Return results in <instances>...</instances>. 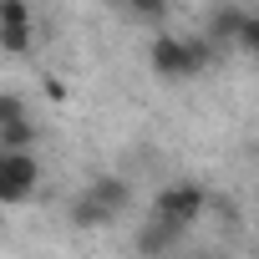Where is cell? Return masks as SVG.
Here are the masks:
<instances>
[{"label":"cell","mask_w":259,"mask_h":259,"mask_svg":"<svg viewBox=\"0 0 259 259\" xmlns=\"http://www.w3.org/2000/svg\"><path fill=\"white\" fill-rule=\"evenodd\" d=\"M213 56H219V46L208 36H158L153 51H148V61L163 81H188V76L208 71Z\"/></svg>","instance_id":"cell-1"},{"label":"cell","mask_w":259,"mask_h":259,"mask_svg":"<svg viewBox=\"0 0 259 259\" xmlns=\"http://www.w3.org/2000/svg\"><path fill=\"white\" fill-rule=\"evenodd\" d=\"M203 208H208V193H203L198 183H188V178L168 183V188L153 198V219H163V224H173V229H193V224L203 219Z\"/></svg>","instance_id":"cell-2"},{"label":"cell","mask_w":259,"mask_h":259,"mask_svg":"<svg viewBox=\"0 0 259 259\" xmlns=\"http://www.w3.org/2000/svg\"><path fill=\"white\" fill-rule=\"evenodd\" d=\"M41 183V163L31 148H0V203H26Z\"/></svg>","instance_id":"cell-3"},{"label":"cell","mask_w":259,"mask_h":259,"mask_svg":"<svg viewBox=\"0 0 259 259\" xmlns=\"http://www.w3.org/2000/svg\"><path fill=\"white\" fill-rule=\"evenodd\" d=\"M239 21H244V6H229V0H224V6H213L208 11V41L213 46H234V31H239Z\"/></svg>","instance_id":"cell-4"},{"label":"cell","mask_w":259,"mask_h":259,"mask_svg":"<svg viewBox=\"0 0 259 259\" xmlns=\"http://www.w3.org/2000/svg\"><path fill=\"white\" fill-rule=\"evenodd\" d=\"M92 198H102L112 213H122L127 203H133V183L127 178H117V173H102V178H92V188H87Z\"/></svg>","instance_id":"cell-5"},{"label":"cell","mask_w":259,"mask_h":259,"mask_svg":"<svg viewBox=\"0 0 259 259\" xmlns=\"http://www.w3.org/2000/svg\"><path fill=\"white\" fill-rule=\"evenodd\" d=\"M178 239H183V229H173L163 219H148L143 234H138V249L143 254H168V249H178Z\"/></svg>","instance_id":"cell-6"},{"label":"cell","mask_w":259,"mask_h":259,"mask_svg":"<svg viewBox=\"0 0 259 259\" xmlns=\"http://www.w3.org/2000/svg\"><path fill=\"white\" fill-rule=\"evenodd\" d=\"M112 219H117V213H112L102 198H92V193H81V198L71 203V224H76V229H102V224H112Z\"/></svg>","instance_id":"cell-7"},{"label":"cell","mask_w":259,"mask_h":259,"mask_svg":"<svg viewBox=\"0 0 259 259\" xmlns=\"http://www.w3.org/2000/svg\"><path fill=\"white\" fill-rule=\"evenodd\" d=\"M36 36H31V21H0V51L6 56H31Z\"/></svg>","instance_id":"cell-8"},{"label":"cell","mask_w":259,"mask_h":259,"mask_svg":"<svg viewBox=\"0 0 259 259\" xmlns=\"http://www.w3.org/2000/svg\"><path fill=\"white\" fill-rule=\"evenodd\" d=\"M31 143H36V122L31 117H16V122L0 127V148H31Z\"/></svg>","instance_id":"cell-9"},{"label":"cell","mask_w":259,"mask_h":259,"mask_svg":"<svg viewBox=\"0 0 259 259\" xmlns=\"http://www.w3.org/2000/svg\"><path fill=\"white\" fill-rule=\"evenodd\" d=\"M234 46H239V51H259V16L244 11V21H239V31H234Z\"/></svg>","instance_id":"cell-10"},{"label":"cell","mask_w":259,"mask_h":259,"mask_svg":"<svg viewBox=\"0 0 259 259\" xmlns=\"http://www.w3.org/2000/svg\"><path fill=\"white\" fill-rule=\"evenodd\" d=\"M127 11H133L138 21H163V11H168V0H122Z\"/></svg>","instance_id":"cell-11"},{"label":"cell","mask_w":259,"mask_h":259,"mask_svg":"<svg viewBox=\"0 0 259 259\" xmlns=\"http://www.w3.org/2000/svg\"><path fill=\"white\" fill-rule=\"evenodd\" d=\"M16 117H26V102H21L16 92H0V127L16 122Z\"/></svg>","instance_id":"cell-12"},{"label":"cell","mask_w":259,"mask_h":259,"mask_svg":"<svg viewBox=\"0 0 259 259\" xmlns=\"http://www.w3.org/2000/svg\"><path fill=\"white\" fill-rule=\"evenodd\" d=\"M0 21H31V6L26 0H0Z\"/></svg>","instance_id":"cell-13"},{"label":"cell","mask_w":259,"mask_h":259,"mask_svg":"<svg viewBox=\"0 0 259 259\" xmlns=\"http://www.w3.org/2000/svg\"><path fill=\"white\" fill-rule=\"evenodd\" d=\"M46 97H51V102H66V81L51 76V81H46Z\"/></svg>","instance_id":"cell-14"}]
</instances>
